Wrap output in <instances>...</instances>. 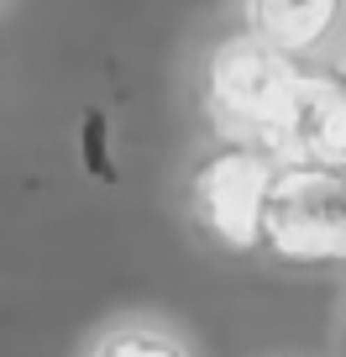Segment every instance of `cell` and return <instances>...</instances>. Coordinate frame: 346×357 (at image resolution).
<instances>
[{"label":"cell","instance_id":"obj_4","mask_svg":"<svg viewBox=\"0 0 346 357\" xmlns=\"http://www.w3.org/2000/svg\"><path fill=\"white\" fill-rule=\"evenodd\" d=\"M84 357H200L194 336L184 331L179 321L152 310H126L116 321H105L100 331L90 336Z\"/></svg>","mask_w":346,"mask_h":357},{"label":"cell","instance_id":"obj_2","mask_svg":"<svg viewBox=\"0 0 346 357\" xmlns=\"http://www.w3.org/2000/svg\"><path fill=\"white\" fill-rule=\"evenodd\" d=\"M294 58L278 53V47L257 43L252 32L242 37V43L221 47L210 63V95H215V116H221L226 126H236V132H262V126H283L294 111Z\"/></svg>","mask_w":346,"mask_h":357},{"label":"cell","instance_id":"obj_3","mask_svg":"<svg viewBox=\"0 0 346 357\" xmlns=\"http://www.w3.org/2000/svg\"><path fill=\"white\" fill-rule=\"evenodd\" d=\"M246 32L289 58H315L341 37L346 0H242Z\"/></svg>","mask_w":346,"mask_h":357},{"label":"cell","instance_id":"obj_1","mask_svg":"<svg viewBox=\"0 0 346 357\" xmlns=\"http://www.w3.org/2000/svg\"><path fill=\"white\" fill-rule=\"evenodd\" d=\"M262 242L294 263L346 257V168L325 158L278 168L262 200Z\"/></svg>","mask_w":346,"mask_h":357}]
</instances>
